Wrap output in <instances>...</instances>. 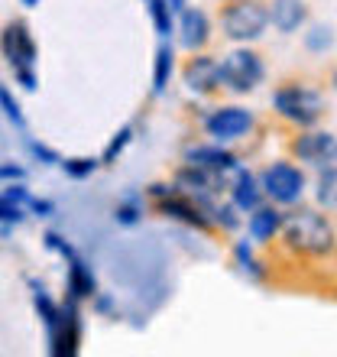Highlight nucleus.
<instances>
[{"label": "nucleus", "instance_id": "obj_1", "mask_svg": "<svg viewBox=\"0 0 337 357\" xmlns=\"http://www.w3.org/2000/svg\"><path fill=\"white\" fill-rule=\"evenodd\" d=\"M279 231L285 247L301 257H331L334 254V225L328 215H318L311 208H299L282 215Z\"/></svg>", "mask_w": 337, "mask_h": 357}, {"label": "nucleus", "instance_id": "obj_2", "mask_svg": "<svg viewBox=\"0 0 337 357\" xmlns=\"http://www.w3.org/2000/svg\"><path fill=\"white\" fill-rule=\"evenodd\" d=\"M269 26V10L260 0H230L221 10V33L234 43H253Z\"/></svg>", "mask_w": 337, "mask_h": 357}, {"label": "nucleus", "instance_id": "obj_3", "mask_svg": "<svg viewBox=\"0 0 337 357\" xmlns=\"http://www.w3.org/2000/svg\"><path fill=\"white\" fill-rule=\"evenodd\" d=\"M272 107L282 121L295 123V127H311L324 117V98L305 85H282L272 94Z\"/></svg>", "mask_w": 337, "mask_h": 357}, {"label": "nucleus", "instance_id": "obj_4", "mask_svg": "<svg viewBox=\"0 0 337 357\" xmlns=\"http://www.w3.org/2000/svg\"><path fill=\"white\" fill-rule=\"evenodd\" d=\"M262 75H266L262 59L250 49H234L230 56H224V62H217V85L234 94L253 91L262 82Z\"/></svg>", "mask_w": 337, "mask_h": 357}, {"label": "nucleus", "instance_id": "obj_5", "mask_svg": "<svg viewBox=\"0 0 337 357\" xmlns=\"http://www.w3.org/2000/svg\"><path fill=\"white\" fill-rule=\"evenodd\" d=\"M260 188L262 195H269L279 205H295L301 192H305V176L292 162H272L269 169L260 176Z\"/></svg>", "mask_w": 337, "mask_h": 357}, {"label": "nucleus", "instance_id": "obj_6", "mask_svg": "<svg viewBox=\"0 0 337 357\" xmlns=\"http://www.w3.org/2000/svg\"><path fill=\"white\" fill-rule=\"evenodd\" d=\"M0 52L10 62L13 72H29L36 66V43H33V33L26 29V23H7L3 33H0Z\"/></svg>", "mask_w": 337, "mask_h": 357}, {"label": "nucleus", "instance_id": "obj_7", "mask_svg": "<svg viewBox=\"0 0 337 357\" xmlns=\"http://www.w3.org/2000/svg\"><path fill=\"white\" fill-rule=\"evenodd\" d=\"M81 344V315H78V299H65V305H58V321L49 331V351L56 357H72L78 354Z\"/></svg>", "mask_w": 337, "mask_h": 357}, {"label": "nucleus", "instance_id": "obj_8", "mask_svg": "<svg viewBox=\"0 0 337 357\" xmlns=\"http://www.w3.org/2000/svg\"><path fill=\"white\" fill-rule=\"evenodd\" d=\"M253 123H256L253 114L244 111V107H221L205 121V130L207 137H214V143H230L246 137L253 130Z\"/></svg>", "mask_w": 337, "mask_h": 357}, {"label": "nucleus", "instance_id": "obj_9", "mask_svg": "<svg viewBox=\"0 0 337 357\" xmlns=\"http://www.w3.org/2000/svg\"><path fill=\"white\" fill-rule=\"evenodd\" d=\"M292 153L299 156L301 162H311V166H334L337 160V140L331 130H315V133H301L299 140L292 143Z\"/></svg>", "mask_w": 337, "mask_h": 357}, {"label": "nucleus", "instance_id": "obj_10", "mask_svg": "<svg viewBox=\"0 0 337 357\" xmlns=\"http://www.w3.org/2000/svg\"><path fill=\"white\" fill-rule=\"evenodd\" d=\"M156 208H159V215L172 218V221H182V225H191V227H201V231H207L211 225V218H207V211L198 202H191V198H185L182 192H168L166 198H156Z\"/></svg>", "mask_w": 337, "mask_h": 357}, {"label": "nucleus", "instance_id": "obj_11", "mask_svg": "<svg viewBox=\"0 0 337 357\" xmlns=\"http://www.w3.org/2000/svg\"><path fill=\"white\" fill-rule=\"evenodd\" d=\"M178 33H182V46L198 52V49L207 46V39H211V20H207L205 10L198 7H185L182 10V23H178Z\"/></svg>", "mask_w": 337, "mask_h": 357}, {"label": "nucleus", "instance_id": "obj_12", "mask_svg": "<svg viewBox=\"0 0 337 357\" xmlns=\"http://www.w3.org/2000/svg\"><path fill=\"white\" fill-rule=\"evenodd\" d=\"M185 162L195 166V169H205V172H221V169H227L230 162H237V156L227 153L221 143H214V146L198 143V146H188L185 150Z\"/></svg>", "mask_w": 337, "mask_h": 357}, {"label": "nucleus", "instance_id": "obj_13", "mask_svg": "<svg viewBox=\"0 0 337 357\" xmlns=\"http://www.w3.org/2000/svg\"><path fill=\"white\" fill-rule=\"evenodd\" d=\"M185 85L198 94H211L217 91V59L211 56H195L185 66Z\"/></svg>", "mask_w": 337, "mask_h": 357}, {"label": "nucleus", "instance_id": "obj_14", "mask_svg": "<svg viewBox=\"0 0 337 357\" xmlns=\"http://www.w3.org/2000/svg\"><path fill=\"white\" fill-rule=\"evenodd\" d=\"M266 10H269V23L279 33H295L305 23V17H308L305 0H272V7Z\"/></svg>", "mask_w": 337, "mask_h": 357}, {"label": "nucleus", "instance_id": "obj_15", "mask_svg": "<svg viewBox=\"0 0 337 357\" xmlns=\"http://www.w3.org/2000/svg\"><path fill=\"white\" fill-rule=\"evenodd\" d=\"M97 296V280H94L91 266L84 264V260H78V257H72L68 260V299H94Z\"/></svg>", "mask_w": 337, "mask_h": 357}, {"label": "nucleus", "instance_id": "obj_16", "mask_svg": "<svg viewBox=\"0 0 337 357\" xmlns=\"http://www.w3.org/2000/svg\"><path fill=\"white\" fill-rule=\"evenodd\" d=\"M227 192H230V198H234V208H237V211H253V208L262 205V188H260V182H256V178H253L246 169L234 178V185L227 188Z\"/></svg>", "mask_w": 337, "mask_h": 357}, {"label": "nucleus", "instance_id": "obj_17", "mask_svg": "<svg viewBox=\"0 0 337 357\" xmlns=\"http://www.w3.org/2000/svg\"><path fill=\"white\" fill-rule=\"evenodd\" d=\"M279 221H282V215L276 208H269V205L253 208L250 211V237L256 244H269L272 237L279 234Z\"/></svg>", "mask_w": 337, "mask_h": 357}, {"label": "nucleus", "instance_id": "obj_18", "mask_svg": "<svg viewBox=\"0 0 337 357\" xmlns=\"http://www.w3.org/2000/svg\"><path fill=\"white\" fill-rule=\"evenodd\" d=\"M29 286H33V302H36L39 319H42L46 331H52V328H56V321H58V305L49 299V292L42 289V282H29Z\"/></svg>", "mask_w": 337, "mask_h": 357}, {"label": "nucleus", "instance_id": "obj_19", "mask_svg": "<svg viewBox=\"0 0 337 357\" xmlns=\"http://www.w3.org/2000/svg\"><path fill=\"white\" fill-rule=\"evenodd\" d=\"M168 78H172V49L162 46L156 52V72H152V91L162 94L168 85Z\"/></svg>", "mask_w": 337, "mask_h": 357}, {"label": "nucleus", "instance_id": "obj_20", "mask_svg": "<svg viewBox=\"0 0 337 357\" xmlns=\"http://www.w3.org/2000/svg\"><path fill=\"white\" fill-rule=\"evenodd\" d=\"M143 218V202H140V195H127L120 202V205L113 208V221H117V225H136V221H140Z\"/></svg>", "mask_w": 337, "mask_h": 357}, {"label": "nucleus", "instance_id": "obj_21", "mask_svg": "<svg viewBox=\"0 0 337 357\" xmlns=\"http://www.w3.org/2000/svg\"><path fill=\"white\" fill-rule=\"evenodd\" d=\"M334 185H337V172H334V166H324V172H321V182H318V202L328 211H334V205H337V198H334Z\"/></svg>", "mask_w": 337, "mask_h": 357}, {"label": "nucleus", "instance_id": "obj_22", "mask_svg": "<svg viewBox=\"0 0 337 357\" xmlns=\"http://www.w3.org/2000/svg\"><path fill=\"white\" fill-rule=\"evenodd\" d=\"M150 13H152V26L159 36H168L172 33V10H168L166 0H150Z\"/></svg>", "mask_w": 337, "mask_h": 357}, {"label": "nucleus", "instance_id": "obj_23", "mask_svg": "<svg viewBox=\"0 0 337 357\" xmlns=\"http://www.w3.org/2000/svg\"><path fill=\"white\" fill-rule=\"evenodd\" d=\"M234 257H237V264H240V270L250 273L253 280H262V276H266V273H262V266L256 264V257H253L250 244H244V241H240V244L234 247Z\"/></svg>", "mask_w": 337, "mask_h": 357}, {"label": "nucleus", "instance_id": "obj_24", "mask_svg": "<svg viewBox=\"0 0 337 357\" xmlns=\"http://www.w3.org/2000/svg\"><path fill=\"white\" fill-rule=\"evenodd\" d=\"M19 221H23V205L0 195V225H19Z\"/></svg>", "mask_w": 337, "mask_h": 357}, {"label": "nucleus", "instance_id": "obj_25", "mask_svg": "<svg viewBox=\"0 0 337 357\" xmlns=\"http://www.w3.org/2000/svg\"><path fill=\"white\" fill-rule=\"evenodd\" d=\"M62 169H65V176H72V178H88L94 169H97V160H68V162H62Z\"/></svg>", "mask_w": 337, "mask_h": 357}, {"label": "nucleus", "instance_id": "obj_26", "mask_svg": "<svg viewBox=\"0 0 337 357\" xmlns=\"http://www.w3.org/2000/svg\"><path fill=\"white\" fill-rule=\"evenodd\" d=\"M130 137H133V130H130V127H123V130H120V133H117V137H113V140H111V146L104 150V162H113V160H117V156H120V153H123V146L130 143Z\"/></svg>", "mask_w": 337, "mask_h": 357}, {"label": "nucleus", "instance_id": "obj_27", "mask_svg": "<svg viewBox=\"0 0 337 357\" xmlns=\"http://www.w3.org/2000/svg\"><path fill=\"white\" fill-rule=\"evenodd\" d=\"M331 43H334V36H331V29L318 26L308 33V49L311 52H324V49H331Z\"/></svg>", "mask_w": 337, "mask_h": 357}, {"label": "nucleus", "instance_id": "obj_28", "mask_svg": "<svg viewBox=\"0 0 337 357\" xmlns=\"http://www.w3.org/2000/svg\"><path fill=\"white\" fill-rule=\"evenodd\" d=\"M46 247H49V250H56V254H62L65 260H72V257H75L72 244H68V241H62V237H58L56 231H49V234H46Z\"/></svg>", "mask_w": 337, "mask_h": 357}, {"label": "nucleus", "instance_id": "obj_29", "mask_svg": "<svg viewBox=\"0 0 337 357\" xmlns=\"http://www.w3.org/2000/svg\"><path fill=\"white\" fill-rule=\"evenodd\" d=\"M29 153H33L36 160H42L46 166H56V162H62V160H58V153L49 150V146H42V143H33V140H29Z\"/></svg>", "mask_w": 337, "mask_h": 357}, {"label": "nucleus", "instance_id": "obj_30", "mask_svg": "<svg viewBox=\"0 0 337 357\" xmlns=\"http://www.w3.org/2000/svg\"><path fill=\"white\" fill-rule=\"evenodd\" d=\"M0 195L13 198V202H19V205H26V202H29V192H26V188H23V185H19V182H17V185H7V188H3V192H0Z\"/></svg>", "mask_w": 337, "mask_h": 357}, {"label": "nucleus", "instance_id": "obj_31", "mask_svg": "<svg viewBox=\"0 0 337 357\" xmlns=\"http://www.w3.org/2000/svg\"><path fill=\"white\" fill-rule=\"evenodd\" d=\"M26 205L33 208V211H36L39 218H49V215H52V211H56V205H52V202H39V198H29Z\"/></svg>", "mask_w": 337, "mask_h": 357}, {"label": "nucleus", "instance_id": "obj_32", "mask_svg": "<svg viewBox=\"0 0 337 357\" xmlns=\"http://www.w3.org/2000/svg\"><path fill=\"white\" fill-rule=\"evenodd\" d=\"M13 75H17V82L26 88V91H36L39 82H36V75H33V68H29V72H13Z\"/></svg>", "mask_w": 337, "mask_h": 357}, {"label": "nucleus", "instance_id": "obj_33", "mask_svg": "<svg viewBox=\"0 0 337 357\" xmlns=\"http://www.w3.org/2000/svg\"><path fill=\"white\" fill-rule=\"evenodd\" d=\"M23 166H0V178H13V182H23Z\"/></svg>", "mask_w": 337, "mask_h": 357}, {"label": "nucleus", "instance_id": "obj_34", "mask_svg": "<svg viewBox=\"0 0 337 357\" xmlns=\"http://www.w3.org/2000/svg\"><path fill=\"white\" fill-rule=\"evenodd\" d=\"M166 3L172 13H182V10H185V0H166Z\"/></svg>", "mask_w": 337, "mask_h": 357}, {"label": "nucleus", "instance_id": "obj_35", "mask_svg": "<svg viewBox=\"0 0 337 357\" xmlns=\"http://www.w3.org/2000/svg\"><path fill=\"white\" fill-rule=\"evenodd\" d=\"M19 3H23V7H29V10L39 7V0H19Z\"/></svg>", "mask_w": 337, "mask_h": 357}, {"label": "nucleus", "instance_id": "obj_36", "mask_svg": "<svg viewBox=\"0 0 337 357\" xmlns=\"http://www.w3.org/2000/svg\"><path fill=\"white\" fill-rule=\"evenodd\" d=\"M146 3H150V0H146Z\"/></svg>", "mask_w": 337, "mask_h": 357}]
</instances>
